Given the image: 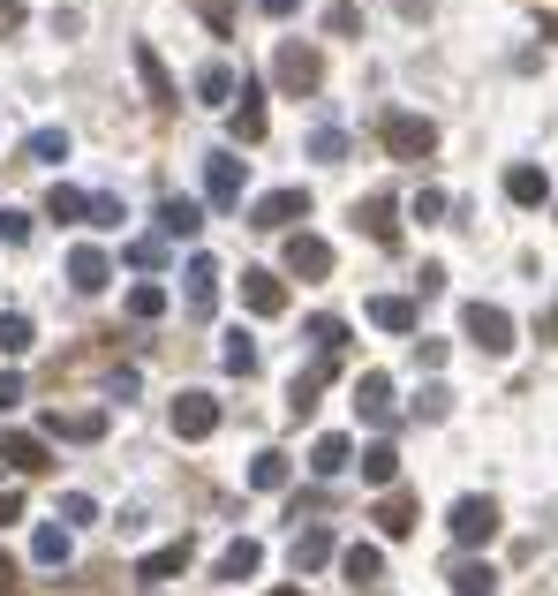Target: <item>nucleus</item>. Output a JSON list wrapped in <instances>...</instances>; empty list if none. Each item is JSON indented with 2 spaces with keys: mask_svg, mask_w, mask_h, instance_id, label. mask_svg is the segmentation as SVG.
<instances>
[{
  "mask_svg": "<svg viewBox=\"0 0 558 596\" xmlns=\"http://www.w3.org/2000/svg\"><path fill=\"white\" fill-rule=\"evenodd\" d=\"M506 189H513L521 204H536V196H544V174H536V166H513V181H506Z\"/></svg>",
  "mask_w": 558,
  "mask_h": 596,
  "instance_id": "37",
  "label": "nucleus"
},
{
  "mask_svg": "<svg viewBox=\"0 0 558 596\" xmlns=\"http://www.w3.org/2000/svg\"><path fill=\"white\" fill-rule=\"evenodd\" d=\"M257 8H265V15H294L302 0H257Z\"/></svg>",
  "mask_w": 558,
  "mask_h": 596,
  "instance_id": "45",
  "label": "nucleus"
},
{
  "mask_svg": "<svg viewBox=\"0 0 558 596\" xmlns=\"http://www.w3.org/2000/svg\"><path fill=\"white\" fill-rule=\"evenodd\" d=\"M158 227H166L174 242H196V234H204V204H196V196H166V204H158Z\"/></svg>",
  "mask_w": 558,
  "mask_h": 596,
  "instance_id": "11",
  "label": "nucleus"
},
{
  "mask_svg": "<svg viewBox=\"0 0 558 596\" xmlns=\"http://www.w3.org/2000/svg\"><path fill=\"white\" fill-rule=\"evenodd\" d=\"M219 431V401L212 393H181L174 401V439H212Z\"/></svg>",
  "mask_w": 558,
  "mask_h": 596,
  "instance_id": "6",
  "label": "nucleus"
},
{
  "mask_svg": "<svg viewBox=\"0 0 558 596\" xmlns=\"http://www.w3.org/2000/svg\"><path fill=\"white\" fill-rule=\"evenodd\" d=\"M219 363H227L234 378H250V370H257V340H250V332H227V347H219Z\"/></svg>",
  "mask_w": 558,
  "mask_h": 596,
  "instance_id": "28",
  "label": "nucleus"
},
{
  "mask_svg": "<svg viewBox=\"0 0 558 596\" xmlns=\"http://www.w3.org/2000/svg\"><path fill=\"white\" fill-rule=\"evenodd\" d=\"M204 23L227 38V30H234V0H204Z\"/></svg>",
  "mask_w": 558,
  "mask_h": 596,
  "instance_id": "42",
  "label": "nucleus"
},
{
  "mask_svg": "<svg viewBox=\"0 0 558 596\" xmlns=\"http://www.w3.org/2000/svg\"><path fill=\"white\" fill-rule=\"evenodd\" d=\"M257 567H265V544H250V536H242V544H227V551H219L212 582H250Z\"/></svg>",
  "mask_w": 558,
  "mask_h": 596,
  "instance_id": "16",
  "label": "nucleus"
},
{
  "mask_svg": "<svg viewBox=\"0 0 558 596\" xmlns=\"http://www.w3.org/2000/svg\"><path fill=\"white\" fill-rule=\"evenodd\" d=\"M129 265H137V272H158V265H166V250H158V242H129Z\"/></svg>",
  "mask_w": 558,
  "mask_h": 596,
  "instance_id": "41",
  "label": "nucleus"
},
{
  "mask_svg": "<svg viewBox=\"0 0 558 596\" xmlns=\"http://www.w3.org/2000/svg\"><path fill=\"white\" fill-rule=\"evenodd\" d=\"M227 122H234V137H242V144H265V91H257L250 76H242V99L227 106Z\"/></svg>",
  "mask_w": 558,
  "mask_h": 596,
  "instance_id": "9",
  "label": "nucleus"
},
{
  "mask_svg": "<svg viewBox=\"0 0 558 596\" xmlns=\"http://www.w3.org/2000/svg\"><path fill=\"white\" fill-rule=\"evenodd\" d=\"M53 521H61V529H84V521H99V506H91V498H84V491H68V498H61V513H53Z\"/></svg>",
  "mask_w": 558,
  "mask_h": 596,
  "instance_id": "34",
  "label": "nucleus"
},
{
  "mask_svg": "<svg viewBox=\"0 0 558 596\" xmlns=\"http://www.w3.org/2000/svg\"><path fill=\"white\" fill-rule=\"evenodd\" d=\"M30 559H38V567H68V529H61V521H38Z\"/></svg>",
  "mask_w": 558,
  "mask_h": 596,
  "instance_id": "22",
  "label": "nucleus"
},
{
  "mask_svg": "<svg viewBox=\"0 0 558 596\" xmlns=\"http://www.w3.org/2000/svg\"><path fill=\"white\" fill-rule=\"evenodd\" d=\"M129 61H137V76H143V91H151V106H158V114H166V106H181V91H174V76H166V61H158V46H151V38L129 46Z\"/></svg>",
  "mask_w": 558,
  "mask_h": 596,
  "instance_id": "4",
  "label": "nucleus"
},
{
  "mask_svg": "<svg viewBox=\"0 0 558 596\" xmlns=\"http://www.w3.org/2000/svg\"><path fill=\"white\" fill-rule=\"evenodd\" d=\"M272 76H279V91H294V99H302V91H317L325 61H317L309 46H294V38H287V46H279V61H272Z\"/></svg>",
  "mask_w": 558,
  "mask_h": 596,
  "instance_id": "2",
  "label": "nucleus"
},
{
  "mask_svg": "<svg viewBox=\"0 0 558 596\" xmlns=\"http://www.w3.org/2000/svg\"><path fill=\"white\" fill-rule=\"evenodd\" d=\"M393 468H401V453H393V446H370V453H363V475H370V483H393Z\"/></svg>",
  "mask_w": 558,
  "mask_h": 596,
  "instance_id": "35",
  "label": "nucleus"
},
{
  "mask_svg": "<svg viewBox=\"0 0 558 596\" xmlns=\"http://www.w3.org/2000/svg\"><path fill=\"white\" fill-rule=\"evenodd\" d=\"M46 439H68V446H99L106 439V408H76V416H46Z\"/></svg>",
  "mask_w": 558,
  "mask_h": 596,
  "instance_id": "7",
  "label": "nucleus"
},
{
  "mask_svg": "<svg viewBox=\"0 0 558 596\" xmlns=\"http://www.w3.org/2000/svg\"><path fill=\"white\" fill-rule=\"evenodd\" d=\"M0 460H8L15 475H38V468H53V453H46V439H38V431H8V439H0Z\"/></svg>",
  "mask_w": 558,
  "mask_h": 596,
  "instance_id": "8",
  "label": "nucleus"
},
{
  "mask_svg": "<svg viewBox=\"0 0 558 596\" xmlns=\"http://www.w3.org/2000/svg\"><path fill=\"white\" fill-rule=\"evenodd\" d=\"M340 567H347V582H355V589H370V582H378V574H385V559H378V551H370V544H355V551H347V559H340Z\"/></svg>",
  "mask_w": 558,
  "mask_h": 596,
  "instance_id": "29",
  "label": "nucleus"
},
{
  "mask_svg": "<svg viewBox=\"0 0 558 596\" xmlns=\"http://www.w3.org/2000/svg\"><path fill=\"white\" fill-rule=\"evenodd\" d=\"M204 196H212V212H234L242 204V158L234 151H212L204 158Z\"/></svg>",
  "mask_w": 558,
  "mask_h": 596,
  "instance_id": "1",
  "label": "nucleus"
},
{
  "mask_svg": "<svg viewBox=\"0 0 558 596\" xmlns=\"http://www.w3.org/2000/svg\"><path fill=\"white\" fill-rule=\"evenodd\" d=\"M242 302H250L257 317H279V309H287V288H279V272H242Z\"/></svg>",
  "mask_w": 558,
  "mask_h": 596,
  "instance_id": "17",
  "label": "nucleus"
},
{
  "mask_svg": "<svg viewBox=\"0 0 558 596\" xmlns=\"http://www.w3.org/2000/svg\"><path fill=\"white\" fill-rule=\"evenodd\" d=\"M355 408H363V416H370V423H393V385H385V378H378V370H370V378H363V385H355Z\"/></svg>",
  "mask_w": 558,
  "mask_h": 596,
  "instance_id": "21",
  "label": "nucleus"
},
{
  "mask_svg": "<svg viewBox=\"0 0 558 596\" xmlns=\"http://www.w3.org/2000/svg\"><path fill=\"white\" fill-rule=\"evenodd\" d=\"M106 280H114L106 250H91V242H84V250H68V288H76V295H99Z\"/></svg>",
  "mask_w": 558,
  "mask_h": 596,
  "instance_id": "10",
  "label": "nucleus"
},
{
  "mask_svg": "<svg viewBox=\"0 0 558 596\" xmlns=\"http://www.w3.org/2000/svg\"><path fill=\"white\" fill-rule=\"evenodd\" d=\"M8 408H23V378H15V370H0V416H8Z\"/></svg>",
  "mask_w": 558,
  "mask_h": 596,
  "instance_id": "43",
  "label": "nucleus"
},
{
  "mask_svg": "<svg viewBox=\"0 0 558 596\" xmlns=\"http://www.w3.org/2000/svg\"><path fill=\"white\" fill-rule=\"evenodd\" d=\"M272 596H302V589H272Z\"/></svg>",
  "mask_w": 558,
  "mask_h": 596,
  "instance_id": "46",
  "label": "nucleus"
},
{
  "mask_svg": "<svg viewBox=\"0 0 558 596\" xmlns=\"http://www.w3.org/2000/svg\"><path fill=\"white\" fill-rule=\"evenodd\" d=\"M129 317H137V325L166 317V288H158V280H137V288H129Z\"/></svg>",
  "mask_w": 558,
  "mask_h": 596,
  "instance_id": "26",
  "label": "nucleus"
},
{
  "mask_svg": "<svg viewBox=\"0 0 558 596\" xmlns=\"http://www.w3.org/2000/svg\"><path fill=\"white\" fill-rule=\"evenodd\" d=\"M302 212H309V189H272V196H257V204H250V227L279 234V227H294Z\"/></svg>",
  "mask_w": 558,
  "mask_h": 596,
  "instance_id": "5",
  "label": "nucleus"
},
{
  "mask_svg": "<svg viewBox=\"0 0 558 596\" xmlns=\"http://www.w3.org/2000/svg\"><path fill=\"white\" fill-rule=\"evenodd\" d=\"M309 158H347V137H340V129H317V137H309Z\"/></svg>",
  "mask_w": 558,
  "mask_h": 596,
  "instance_id": "40",
  "label": "nucleus"
},
{
  "mask_svg": "<svg viewBox=\"0 0 558 596\" xmlns=\"http://www.w3.org/2000/svg\"><path fill=\"white\" fill-rule=\"evenodd\" d=\"M8 521H23V491H0V529Z\"/></svg>",
  "mask_w": 558,
  "mask_h": 596,
  "instance_id": "44",
  "label": "nucleus"
},
{
  "mask_svg": "<svg viewBox=\"0 0 558 596\" xmlns=\"http://www.w3.org/2000/svg\"><path fill=\"white\" fill-rule=\"evenodd\" d=\"M23 158H30V166H61V158H68V129H30V137H23Z\"/></svg>",
  "mask_w": 558,
  "mask_h": 596,
  "instance_id": "19",
  "label": "nucleus"
},
{
  "mask_svg": "<svg viewBox=\"0 0 558 596\" xmlns=\"http://www.w3.org/2000/svg\"><path fill=\"white\" fill-rule=\"evenodd\" d=\"M453 589H460V596H491V567H460V574H453Z\"/></svg>",
  "mask_w": 558,
  "mask_h": 596,
  "instance_id": "39",
  "label": "nucleus"
},
{
  "mask_svg": "<svg viewBox=\"0 0 558 596\" xmlns=\"http://www.w3.org/2000/svg\"><path fill=\"white\" fill-rule=\"evenodd\" d=\"M468 332H475V340H483V347H491V355H498V347H506V340H513V325H506V309H483V302H475V309H468Z\"/></svg>",
  "mask_w": 558,
  "mask_h": 596,
  "instance_id": "20",
  "label": "nucleus"
},
{
  "mask_svg": "<svg viewBox=\"0 0 558 596\" xmlns=\"http://www.w3.org/2000/svg\"><path fill=\"white\" fill-rule=\"evenodd\" d=\"M370 317H378L385 332H408V325H416V309H408L401 295H378V302H370Z\"/></svg>",
  "mask_w": 558,
  "mask_h": 596,
  "instance_id": "31",
  "label": "nucleus"
},
{
  "mask_svg": "<svg viewBox=\"0 0 558 596\" xmlns=\"http://www.w3.org/2000/svg\"><path fill=\"white\" fill-rule=\"evenodd\" d=\"M378 137H385V151H393V158H422V151L437 144V129H430V122H416V114H385V122H378Z\"/></svg>",
  "mask_w": 558,
  "mask_h": 596,
  "instance_id": "3",
  "label": "nucleus"
},
{
  "mask_svg": "<svg viewBox=\"0 0 558 596\" xmlns=\"http://www.w3.org/2000/svg\"><path fill=\"white\" fill-rule=\"evenodd\" d=\"M355 219H363V227H370L378 242H393V204H385V196H370V204H355Z\"/></svg>",
  "mask_w": 558,
  "mask_h": 596,
  "instance_id": "32",
  "label": "nucleus"
},
{
  "mask_svg": "<svg viewBox=\"0 0 558 596\" xmlns=\"http://www.w3.org/2000/svg\"><path fill=\"white\" fill-rule=\"evenodd\" d=\"M347 460H355V453H347V439H317V446H309V468H317V475H340Z\"/></svg>",
  "mask_w": 558,
  "mask_h": 596,
  "instance_id": "30",
  "label": "nucleus"
},
{
  "mask_svg": "<svg viewBox=\"0 0 558 596\" xmlns=\"http://www.w3.org/2000/svg\"><path fill=\"white\" fill-rule=\"evenodd\" d=\"M287 272H294V280H325V272H332V250H325L317 234H294V242H287Z\"/></svg>",
  "mask_w": 558,
  "mask_h": 596,
  "instance_id": "12",
  "label": "nucleus"
},
{
  "mask_svg": "<svg viewBox=\"0 0 558 596\" xmlns=\"http://www.w3.org/2000/svg\"><path fill=\"white\" fill-rule=\"evenodd\" d=\"M491 529H498V506H491V498H460V506H453V536H460V544H483Z\"/></svg>",
  "mask_w": 558,
  "mask_h": 596,
  "instance_id": "13",
  "label": "nucleus"
},
{
  "mask_svg": "<svg viewBox=\"0 0 558 596\" xmlns=\"http://www.w3.org/2000/svg\"><path fill=\"white\" fill-rule=\"evenodd\" d=\"M30 347H38V332H30V317H23V309H8V317H0V355L15 363V355H30Z\"/></svg>",
  "mask_w": 558,
  "mask_h": 596,
  "instance_id": "23",
  "label": "nucleus"
},
{
  "mask_svg": "<svg viewBox=\"0 0 558 596\" xmlns=\"http://www.w3.org/2000/svg\"><path fill=\"white\" fill-rule=\"evenodd\" d=\"M325 559H332V536H325V529H302V536H294V574H309V567H325Z\"/></svg>",
  "mask_w": 558,
  "mask_h": 596,
  "instance_id": "25",
  "label": "nucleus"
},
{
  "mask_svg": "<svg viewBox=\"0 0 558 596\" xmlns=\"http://www.w3.org/2000/svg\"><path fill=\"white\" fill-rule=\"evenodd\" d=\"M0 242L15 250V242H30V212H15V204H0Z\"/></svg>",
  "mask_w": 558,
  "mask_h": 596,
  "instance_id": "36",
  "label": "nucleus"
},
{
  "mask_svg": "<svg viewBox=\"0 0 558 596\" xmlns=\"http://www.w3.org/2000/svg\"><path fill=\"white\" fill-rule=\"evenodd\" d=\"M189 317H212V302H219V265L212 257H189Z\"/></svg>",
  "mask_w": 558,
  "mask_h": 596,
  "instance_id": "15",
  "label": "nucleus"
},
{
  "mask_svg": "<svg viewBox=\"0 0 558 596\" xmlns=\"http://www.w3.org/2000/svg\"><path fill=\"white\" fill-rule=\"evenodd\" d=\"M378 529H385V536H408V529H416V506H408V498H385V506H378Z\"/></svg>",
  "mask_w": 558,
  "mask_h": 596,
  "instance_id": "33",
  "label": "nucleus"
},
{
  "mask_svg": "<svg viewBox=\"0 0 558 596\" xmlns=\"http://www.w3.org/2000/svg\"><path fill=\"white\" fill-rule=\"evenodd\" d=\"M181 567H189V536H174V544L143 551V559H137V582H174Z\"/></svg>",
  "mask_w": 558,
  "mask_h": 596,
  "instance_id": "14",
  "label": "nucleus"
},
{
  "mask_svg": "<svg viewBox=\"0 0 558 596\" xmlns=\"http://www.w3.org/2000/svg\"><path fill=\"white\" fill-rule=\"evenodd\" d=\"M46 219H91V196H84V189H68V181H53V196H46Z\"/></svg>",
  "mask_w": 558,
  "mask_h": 596,
  "instance_id": "24",
  "label": "nucleus"
},
{
  "mask_svg": "<svg viewBox=\"0 0 558 596\" xmlns=\"http://www.w3.org/2000/svg\"><path fill=\"white\" fill-rule=\"evenodd\" d=\"M122 219H129V212H122V196H91V227H106V234H114Z\"/></svg>",
  "mask_w": 558,
  "mask_h": 596,
  "instance_id": "38",
  "label": "nucleus"
},
{
  "mask_svg": "<svg viewBox=\"0 0 558 596\" xmlns=\"http://www.w3.org/2000/svg\"><path fill=\"white\" fill-rule=\"evenodd\" d=\"M287 475H294L287 453H257V460H250V483H257V491H287Z\"/></svg>",
  "mask_w": 558,
  "mask_h": 596,
  "instance_id": "27",
  "label": "nucleus"
},
{
  "mask_svg": "<svg viewBox=\"0 0 558 596\" xmlns=\"http://www.w3.org/2000/svg\"><path fill=\"white\" fill-rule=\"evenodd\" d=\"M196 99H204V106H234V99H242V84H234V68H227V61H212V68L196 76Z\"/></svg>",
  "mask_w": 558,
  "mask_h": 596,
  "instance_id": "18",
  "label": "nucleus"
}]
</instances>
